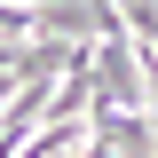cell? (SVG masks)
I'll list each match as a JSON object with an SVG mask.
<instances>
[{
  "label": "cell",
  "instance_id": "1",
  "mask_svg": "<svg viewBox=\"0 0 158 158\" xmlns=\"http://www.w3.org/2000/svg\"><path fill=\"white\" fill-rule=\"evenodd\" d=\"M24 40H40L32 32V8H24V0H0V71H8V56H16Z\"/></svg>",
  "mask_w": 158,
  "mask_h": 158
}]
</instances>
